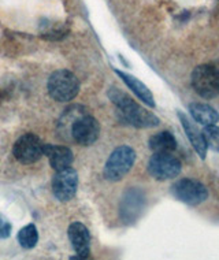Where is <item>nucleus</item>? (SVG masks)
I'll return each mask as SVG.
<instances>
[{
    "label": "nucleus",
    "instance_id": "1",
    "mask_svg": "<svg viewBox=\"0 0 219 260\" xmlns=\"http://www.w3.org/2000/svg\"><path fill=\"white\" fill-rule=\"evenodd\" d=\"M108 98L116 107V112L121 121L128 125L145 129V127H155L161 123L159 118L155 114L148 111L147 108L141 107L139 103H136L130 96L123 93L118 88H111L108 90Z\"/></svg>",
    "mask_w": 219,
    "mask_h": 260
},
{
    "label": "nucleus",
    "instance_id": "2",
    "mask_svg": "<svg viewBox=\"0 0 219 260\" xmlns=\"http://www.w3.org/2000/svg\"><path fill=\"white\" fill-rule=\"evenodd\" d=\"M48 94L59 103H67L76 99L80 92V81L70 70H56L48 78L47 82Z\"/></svg>",
    "mask_w": 219,
    "mask_h": 260
},
{
    "label": "nucleus",
    "instance_id": "3",
    "mask_svg": "<svg viewBox=\"0 0 219 260\" xmlns=\"http://www.w3.org/2000/svg\"><path fill=\"white\" fill-rule=\"evenodd\" d=\"M193 90L203 99H214L219 94V70L212 63L200 64L192 72Z\"/></svg>",
    "mask_w": 219,
    "mask_h": 260
},
{
    "label": "nucleus",
    "instance_id": "4",
    "mask_svg": "<svg viewBox=\"0 0 219 260\" xmlns=\"http://www.w3.org/2000/svg\"><path fill=\"white\" fill-rule=\"evenodd\" d=\"M136 161V152L129 145H121L112 151L106 161L103 174L104 178L111 182L121 181L133 167Z\"/></svg>",
    "mask_w": 219,
    "mask_h": 260
},
{
    "label": "nucleus",
    "instance_id": "5",
    "mask_svg": "<svg viewBox=\"0 0 219 260\" xmlns=\"http://www.w3.org/2000/svg\"><path fill=\"white\" fill-rule=\"evenodd\" d=\"M182 163L173 152H153L148 160V173L155 180L166 181L178 177Z\"/></svg>",
    "mask_w": 219,
    "mask_h": 260
},
{
    "label": "nucleus",
    "instance_id": "6",
    "mask_svg": "<svg viewBox=\"0 0 219 260\" xmlns=\"http://www.w3.org/2000/svg\"><path fill=\"white\" fill-rule=\"evenodd\" d=\"M171 194L177 200L188 206H199L208 199V189L200 181L193 178H182L171 185Z\"/></svg>",
    "mask_w": 219,
    "mask_h": 260
},
{
    "label": "nucleus",
    "instance_id": "7",
    "mask_svg": "<svg viewBox=\"0 0 219 260\" xmlns=\"http://www.w3.org/2000/svg\"><path fill=\"white\" fill-rule=\"evenodd\" d=\"M14 157L23 165H32L40 160L44 155V143L39 136L26 133L21 136L13 147Z\"/></svg>",
    "mask_w": 219,
    "mask_h": 260
},
{
    "label": "nucleus",
    "instance_id": "8",
    "mask_svg": "<svg viewBox=\"0 0 219 260\" xmlns=\"http://www.w3.org/2000/svg\"><path fill=\"white\" fill-rule=\"evenodd\" d=\"M70 135L78 145L89 147L96 143L100 136V125L95 117L82 114L70 125Z\"/></svg>",
    "mask_w": 219,
    "mask_h": 260
},
{
    "label": "nucleus",
    "instance_id": "9",
    "mask_svg": "<svg viewBox=\"0 0 219 260\" xmlns=\"http://www.w3.org/2000/svg\"><path fill=\"white\" fill-rule=\"evenodd\" d=\"M145 193L140 188L128 189L122 196L119 204V215L125 223H133L139 219L145 208Z\"/></svg>",
    "mask_w": 219,
    "mask_h": 260
},
{
    "label": "nucleus",
    "instance_id": "10",
    "mask_svg": "<svg viewBox=\"0 0 219 260\" xmlns=\"http://www.w3.org/2000/svg\"><path fill=\"white\" fill-rule=\"evenodd\" d=\"M78 188V174L72 167L56 171L52 180V192L59 202H70L77 193Z\"/></svg>",
    "mask_w": 219,
    "mask_h": 260
},
{
    "label": "nucleus",
    "instance_id": "11",
    "mask_svg": "<svg viewBox=\"0 0 219 260\" xmlns=\"http://www.w3.org/2000/svg\"><path fill=\"white\" fill-rule=\"evenodd\" d=\"M67 234L77 253V256H72V259H86L90 253V233L88 228L81 222H73L69 226Z\"/></svg>",
    "mask_w": 219,
    "mask_h": 260
},
{
    "label": "nucleus",
    "instance_id": "12",
    "mask_svg": "<svg viewBox=\"0 0 219 260\" xmlns=\"http://www.w3.org/2000/svg\"><path fill=\"white\" fill-rule=\"evenodd\" d=\"M44 155L48 157L49 165L55 171H60L73 165L74 155L70 148L65 145H55V144H44Z\"/></svg>",
    "mask_w": 219,
    "mask_h": 260
},
{
    "label": "nucleus",
    "instance_id": "13",
    "mask_svg": "<svg viewBox=\"0 0 219 260\" xmlns=\"http://www.w3.org/2000/svg\"><path fill=\"white\" fill-rule=\"evenodd\" d=\"M178 118L179 121H181V125H182L183 130H185V133H186V137H188V140L191 141V144H192L193 149L196 151L197 155H199L201 159H206L207 149L208 148H207V144L206 141H204V137H203L201 130L197 129V126L181 111L178 112Z\"/></svg>",
    "mask_w": 219,
    "mask_h": 260
},
{
    "label": "nucleus",
    "instance_id": "14",
    "mask_svg": "<svg viewBox=\"0 0 219 260\" xmlns=\"http://www.w3.org/2000/svg\"><path fill=\"white\" fill-rule=\"evenodd\" d=\"M114 72L119 76V78L125 82L126 86H128V88H129V89L132 90L144 104H147L148 107L155 108V100H153L152 92L148 89V86L145 85L144 82H141V81H140L139 78H136V77L130 76L128 73L121 72V70H116L115 69Z\"/></svg>",
    "mask_w": 219,
    "mask_h": 260
},
{
    "label": "nucleus",
    "instance_id": "15",
    "mask_svg": "<svg viewBox=\"0 0 219 260\" xmlns=\"http://www.w3.org/2000/svg\"><path fill=\"white\" fill-rule=\"evenodd\" d=\"M189 114L195 119V122L203 126L215 125L219 121L218 111L208 104L204 103H191L189 104Z\"/></svg>",
    "mask_w": 219,
    "mask_h": 260
},
{
    "label": "nucleus",
    "instance_id": "16",
    "mask_svg": "<svg viewBox=\"0 0 219 260\" xmlns=\"http://www.w3.org/2000/svg\"><path fill=\"white\" fill-rule=\"evenodd\" d=\"M148 147L153 152H174L177 149V140L173 133L163 130L149 137Z\"/></svg>",
    "mask_w": 219,
    "mask_h": 260
},
{
    "label": "nucleus",
    "instance_id": "17",
    "mask_svg": "<svg viewBox=\"0 0 219 260\" xmlns=\"http://www.w3.org/2000/svg\"><path fill=\"white\" fill-rule=\"evenodd\" d=\"M18 242L19 245L25 249H32L36 247L37 241H39V232L37 228L33 223L26 224L25 228L18 232Z\"/></svg>",
    "mask_w": 219,
    "mask_h": 260
},
{
    "label": "nucleus",
    "instance_id": "18",
    "mask_svg": "<svg viewBox=\"0 0 219 260\" xmlns=\"http://www.w3.org/2000/svg\"><path fill=\"white\" fill-rule=\"evenodd\" d=\"M204 141L207 144V148L212 149L214 152H219V126L208 125L204 126L201 130Z\"/></svg>",
    "mask_w": 219,
    "mask_h": 260
},
{
    "label": "nucleus",
    "instance_id": "19",
    "mask_svg": "<svg viewBox=\"0 0 219 260\" xmlns=\"http://www.w3.org/2000/svg\"><path fill=\"white\" fill-rule=\"evenodd\" d=\"M11 230H13L11 223L0 214V238H9Z\"/></svg>",
    "mask_w": 219,
    "mask_h": 260
},
{
    "label": "nucleus",
    "instance_id": "20",
    "mask_svg": "<svg viewBox=\"0 0 219 260\" xmlns=\"http://www.w3.org/2000/svg\"><path fill=\"white\" fill-rule=\"evenodd\" d=\"M214 64H215V66H216V69H218V70H219V59H218V60H215Z\"/></svg>",
    "mask_w": 219,
    "mask_h": 260
}]
</instances>
